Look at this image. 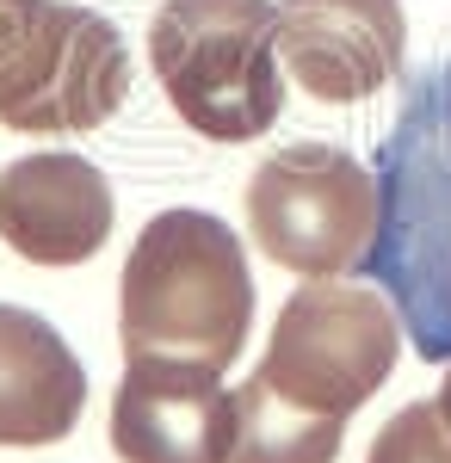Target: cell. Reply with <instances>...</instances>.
I'll list each match as a JSON object with an SVG mask.
<instances>
[{
    "instance_id": "obj_1",
    "label": "cell",
    "mask_w": 451,
    "mask_h": 463,
    "mask_svg": "<svg viewBox=\"0 0 451 463\" xmlns=\"http://www.w3.org/2000/svg\"><path fill=\"white\" fill-rule=\"evenodd\" d=\"M254 327V272L235 229L210 211H161L142 222L118 279L124 358H174L229 371Z\"/></svg>"
},
{
    "instance_id": "obj_2",
    "label": "cell",
    "mask_w": 451,
    "mask_h": 463,
    "mask_svg": "<svg viewBox=\"0 0 451 463\" xmlns=\"http://www.w3.org/2000/svg\"><path fill=\"white\" fill-rule=\"evenodd\" d=\"M383 229L365 272H378L402 334L427 364H451V56L408 87L383 143Z\"/></svg>"
},
{
    "instance_id": "obj_3",
    "label": "cell",
    "mask_w": 451,
    "mask_h": 463,
    "mask_svg": "<svg viewBox=\"0 0 451 463\" xmlns=\"http://www.w3.org/2000/svg\"><path fill=\"white\" fill-rule=\"evenodd\" d=\"M149 69L198 137L254 143L278 124L284 106L278 6L273 0H161L149 19Z\"/></svg>"
},
{
    "instance_id": "obj_4",
    "label": "cell",
    "mask_w": 451,
    "mask_h": 463,
    "mask_svg": "<svg viewBox=\"0 0 451 463\" xmlns=\"http://www.w3.org/2000/svg\"><path fill=\"white\" fill-rule=\"evenodd\" d=\"M396 358H402V316L383 290L315 279L284 297L254 383L297 420L347 432L352 414L389 383Z\"/></svg>"
},
{
    "instance_id": "obj_5",
    "label": "cell",
    "mask_w": 451,
    "mask_h": 463,
    "mask_svg": "<svg viewBox=\"0 0 451 463\" xmlns=\"http://www.w3.org/2000/svg\"><path fill=\"white\" fill-rule=\"evenodd\" d=\"M130 99L124 32L69 0H0V124L25 137L100 130Z\"/></svg>"
},
{
    "instance_id": "obj_6",
    "label": "cell",
    "mask_w": 451,
    "mask_h": 463,
    "mask_svg": "<svg viewBox=\"0 0 451 463\" xmlns=\"http://www.w3.org/2000/svg\"><path fill=\"white\" fill-rule=\"evenodd\" d=\"M254 248L303 279H347L378 253L383 198L378 179L334 143L273 148L247 179Z\"/></svg>"
},
{
    "instance_id": "obj_7",
    "label": "cell",
    "mask_w": 451,
    "mask_h": 463,
    "mask_svg": "<svg viewBox=\"0 0 451 463\" xmlns=\"http://www.w3.org/2000/svg\"><path fill=\"white\" fill-rule=\"evenodd\" d=\"M118 463H229L235 451V390L205 364L124 358L111 395Z\"/></svg>"
},
{
    "instance_id": "obj_8",
    "label": "cell",
    "mask_w": 451,
    "mask_h": 463,
    "mask_svg": "<svg viewBox=\"0 0 451 463\" xmlns=\"http://www.w3.org/2000/svg\"><path fill=\"white\" fill-rule=\"evenodd\" d=\"M402 0H284L278 62L321 106H359L402 74Z\"/></svg>"
},
{
    "instance_id": "obj_9",
    "label": "cell",
    "mask_w": 451,
    "mask_h": 463,
    "mask_svg": "<svg viewBox=\"0 0 451 463\" xmlns=\"http://www.w3.org/2000/svg\"><path fill=\"white\" fill-rule=\"evenodd\" d=\"M111 185L87 155L43 148L0 174V235L32 266H81L111 241Z\"/></svg>"
},
{
    "instance_id": "obj_10",
    "label": "cell",
    "mask_w": 451,
    "mask_h": 463,
    "mask_svg": "<svg viewBox=\"0 0 451 463\" xmlns=\"http://www.w3.org/2000/svg\"><path fill=\"white\" fill-rule=\"evenodd\" d=\"M87 408V371L43 316L0 303V445L32 451L69 439Z\"/></svg>"
},
{
    "instance_id": "obj_11",
    "label": "cell",
    "mask_w": 451,
    "mask_h": 463,
    "mask_svg": "<svg viewBox=\"0 0 451 463\" xmlns=\"http://www.w3.org/2000/svg\"><path fill=\"white\" fill-rule=\"evenodd\" d=\"M365 463H451V420L433 402H408L402 414H389L371 439V458Z\"/></svg>"
},
{
    "instance_id": "obj_12",
    "label": "cell",
    "mask_w": 451,
    "mask_h": 463,
    "mask_svg": "<svg viewBox=\"0 0 451 463\" xmlns=\"http://www.w3.org/2000/svg\"><path fill=\"white\" fill-rule=\"evenodd\" d=\"M439 408H446V420H451V371H446V390H439Z\"/></svg>"
}]
</instances>
